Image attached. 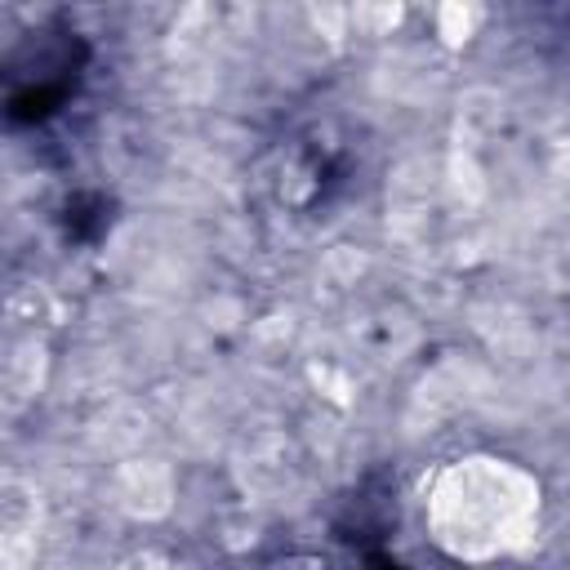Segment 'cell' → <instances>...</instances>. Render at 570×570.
<instances>
[{
  "mask_svg": "<svg viewBox=\"0 0 570 570\" xmlns=\"http://www.w3.org/2000/svg\"><path fill=\"white\" fill-rule=\"evenodd\" d=\"M432 534L454 557L517 552L539 521V485L499 459H468L450 468L432 490Z\"/></svg>",
  "mask_w": 570,
  "mask_h": 570,
  "instance_id": "1",
  "label": "cell"
},
{
  "mask_svg": "<svg viewBox=\"0 0 570 570\" xmlns=\"http://www.w3.org/2000/svg\"><path fill=\"white\" fill-rule=\"evenodd\" d=\"M472 22H476V13L463 9V4H441V9H436V31H441L450 45L468 40V36H472Z\"/></svg>",
  "mask_w": 570,
  "mask_h": 570,
  "instance_id": "2",
  "label": "cell"
}]
</instances>
